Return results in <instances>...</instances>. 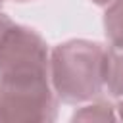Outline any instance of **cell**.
<instances>
[{
	"mask_svg": "<svg viewBox=\"0 0 123 123\" xmlns=\"http://www.w3.org/2000/svg\"><path fill=\"white\" fill-rule=\"evenodd\" d=\"M92 2H94L96 6H108V4L111 2V0H92Z\"/></svg>",
	"mask_w": 123,
	"mask_h": 123,
	"instance_id": "obj_8",
	"label": "cell"
},
{
	"mask_svg": "<svg viewBox=\"0 0 123 123\" xmlns=\"http://www.w3.org/2000/svg\"><path fill=\"white\" fill-rule=\"evenodd\" d=\"M104 31L110 46L123 50V0H111L104 13Z\"/></svg>",
	"mask_w": 123,
	"mask_h": 123,
	"instance_id": "obj_4",
	"label": "cell"
},
{
	"mask_svg": "<svg viewBox=\"0 0 123 123\" xmlns=\"http://www.w3.org/2000/svg\"><path fill=\"white\" fill-rule=\"evenodd\" d=\"M58 96L50 79L0 81V121H54Z\"/></svg>",
	"mask_w": 123,
	"mask_h": 123,
	"instance_id": "obj_3",
	"label": "cell"
},
{
	"mask_svg": "<svg viewBox=\"0 0 123 123\" xmlns=\"http://www.w3.org/2000/svg\"><path fill=\"white\" fill-rule=\"evenodd\" d=\"M108 48L100 42L73 38L58 44L50 54V81L58 100L83 104L106 86Z\"/></svg>",
	"mask_w": 123,
	"mask_h": 123,
	"instance_id": "obj_1",
	"label": "cell"
},
{
	"mask_svg": "<svg viewBox=\"0 0 123 123\" xmlns=\"http://www.w3.org/2000/svg\"><path fill=\"white\" fill-rule=\"evenodd\" d=\"M117 110H119V117H121V119H123V102H121V104H119V106H117Z\"/></svg>",
	"mask_w": 123,
	"mask_h": 123,
	"instance_id": "obj_9",
	"label": "cell"
},
{
	"mask_svg": "<svg viewBox=\"0 0 123 123\" xmlns=\"http://www.w3.org/2000/svg\"><path fill=\"white\" fill-rule=\"evenodd\" d=\"M2 2H4V0H0V8H2Z\"/></svg>",
	"mask_w": 123,
	"mask_h": 123,
	"instance_id": "obj_10",
	"label": "cell"
},
{
	"mask_svg": "<svg viewBox=\"0 0 123 123\" xmlns=\"http://www.w3.org/2000/svg\"><path fill=\"white\" fill-rule=\"evenodd\" d=\"M119 115H115L113 108L110 104H90V106H85L81 108L79 111L73 113V121H108V119H117Z\"/></svg>",
	"mask_w": 123,
	"mask_h": 123,
	"instance_id": "obj_6",
	"label": "cell"
},
{
	"mask_svg": "<svg viewBox=\"0 0 123 123\" xmlns=\"http://www.w3.org/2000/svg\"><path fill=\"white\" fill-rule=\"evenodd\" d=\"M17 2H25V0H17Z\"/></svg>",
	"mask_w": 123,
	"mask_h": 123,
	"instance_id": "obj_11",
	"label": "cell"
},
{
	"mask_svg": "<svg viewBox=\"0 0 123 123\" xmlns=\"http://www.w3.org/2000/svg\"><path fill=\"white\" fill-rule=\"evenodd\" d=\"M106 86L110 94L123 96V50L108 48V69H106Z\"/></svg>",
	"mask_w": 123,
	"mask_h": 123,
	"instance_id": "obj_5",
	"label": "cell"
},
{
	"mask_svg": "<svg viewBox=\"0 0 123 123\" xmlns=\"http://www.w3.org/2000/svg\"><path fill=\"white\" fill-rule=\"evenodd\" d=\"M50 79L44 38L31 27L12 23L0 40V81Z\"/></svg>",
	"mask_w": 123,
	"mask_h": 123,
	"instance_id": "obj_2",
	"label": "cell"
},
{
	"mask_svg": "<svg viewBox=\"0 0 123 123\" xmlns=\"http://www.w3.org/2000/svg\"><path fill=\"white\" fill-rule=\"evenodd\" d=\"M13 21L8 17V15H4V13H0V40H2V37H4V33H6V29L12 25Z\"/></svg>",
	"mask_w": 123,
	"mask_h": 123,
	"instance_id": "obj_7",
	"label": "cell"
}]
</instances>
